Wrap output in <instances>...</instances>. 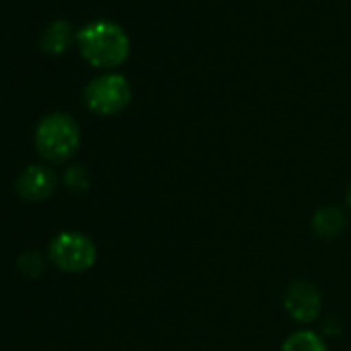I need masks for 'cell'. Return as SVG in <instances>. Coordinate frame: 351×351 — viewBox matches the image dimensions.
Returning a JSON list of instances; mask_svg holds the SVG:
<instances>
[{
    "label": "cell",
    "instance_id": "7a4b0ae2",
    "mask_svg": "<svg viewBox=\"0 0 351 351\" xmlns=\"http://www.w3.org/2000/svg\"><path fill=\"white\" fill-rule=\"evenodd\" d=\"M81 145V128L77 120L64 112L48 114L36 128V149L52 163L71 159Z\"/></svg>",
    "mask_w": 351,
    "mask_h": 351
},
{
    "label": "cell",
    "instance_id": "277c9868",
    "mask_svg": "<svg viewBox=\"0 0 351 351\" xmlns=\"http://www.w3.org/2000/svg\"><path fill=\"white\" fill-rule=\"evenodd\" d=\"M132 99V89L126 77L118 73H106L95 77L85 87V104L97 116H114L126 110Z\"/></svg>",
    "mask_w": 351,
    "mask_h": 351
},
{
    "label": "cell",
    "instance_id": "8fae6325",
    "mask_svg": "<svg viewBox=\"0 0 351 351\" xmlns=\"http://www.w3.org/2000/svg\"><path fill=\"white\" fill-rule=\"evenodd\" d=\"M66 184L71 189H77V186H87V178H85V171L81 167H75L71 171H66Z\"/></svg>",
    "mask_w": 351,
    "mask_h": 351
},
{
    "label": "cell",
    "instance_id": "6da1fadb",
    "mask_svg": "<svg viewBox=\"0 0 351 351\" xmlns=\"http://www.w3.org/2000/svg\"><path fill=\"white\" fill-rule=\"evenodd\" d=\"M79 50L83 58L97 69H116L130 54V40L126 32L114 21H93L87 23L77 34Z\"/></svg>",
    "mask_w": 351,
    "mask_h": 351
},
{
    "label": "cell",
    "instance_id": "7c38bea8",
    "mask_svg": "<svg viewBox=\"0 0 351 351\" xmlns=\"http://www.w3.org/2000/svg\"><path fill=\"white\" fill-rule=\"evenodd\" d=\"M347 205H349V209H351V184H349V189H347Z\"/></svg>",
    "mask_w": 351,
    "mask_h": 351
},
{
    "label": "cell",
    "instance_id": "ba28073f",
    "mask_svg": "<svg viewBox=\"0 0 351 351\" xmlns=\"http://www.w3.org/2000/svg\"><path fill=\"white\" fill-rule=\"evenodd\" d=\"M73 42V27L69 21H54L42 36V48L48 54H64Z\"/></svg>",
    "mask_w": 351,
    "mask_h": 351
},
{
    "label": "cell",
    "instance_id": "5b68a950",
    "mask_svg": "<svg viewBox=\"0 0 351 351\" xmlns=\"http://www.w3.org/2000/svg\"><path fill=\"white\" fill-rule=\"evenodd\" d=\"M320 291L314 283L300 279L289 283L283 295V308L285 312L300 324H310L318 318L320 314Z\"/></svg>",
    "mask_w": 351,
    "mask_h": 351
},
{
    "label": "cell",
    "instance_id": "30bf717a",
    "mask_svg": "<svg viewBox=\"0 0 351 351\" xmlns=\"http://www.w3.org/2000/svg\"><path fill=\"white\" fill-rule=\"evenodd\" d=\"M19 269L21 273H25L27 277H40L46 271V258L38 252V250H29L25 254H21L19 258Z\"/></svg>",
    "mask_w": 351,
    "mask_h": 351
},
{
    "label": "cell",
    "instance_id": "8992f818",
    "mask_svg": "<svg viewBox=\"0 0 351 351\" xmlns=\"http://www.w3.org/2000/svg\"><path fill=\"white\" fill-rule=\"evenodd\" d=\"M56 173L46 165H29L21 171L17 180V193L29 203H42L56 191Z\"/></svg>",
    "mask_w": 351,
    "mask_h": 351
},
{
    "label": "cell",
    "instance_id": "3957f363",
    "mask_svg": "<svg viewBox=\"0 0 351 351\" xmlns=\"http://www.w3.org/2000/svg\"><path fill=\"white\" fill-rule=\"evenodd\" d=\"M48 256L64 273H85L95 265L97 248L89 236L66 230L52 238Z\"/></svg>",
    "mask_w": 351,
    "mask_h": 351
},
{
    "label": "cell",
    "instance_id": "9c48e42d",
    "mask_svg": "<svg viewBox=\"0 0 351 351\" xmlns=\"http://www.w3.org/2000/svg\"><path fill=\"white\" fill-rule=\"evenodd\" d=\"M281 351H328V347L316 330L304 328V330L291 332L283 341Z\"/></svg>",
    "mask_w": 351,
    "mask_h": 351
},
{
    "label": "cell",
    "instance_id": "52a82bcc",
    "mask_svg": "<svg viewBox=\"0 0 351 351\" xmlns=\"http://www.w3.org/2000/svg\"><path fill=\"white\" fill-rule=\"evenodd\" d=\"M345 223H347V219H345V213L341 209L322 207L312 215L310 228L318 238L330 240V238H337L345 230Z\"/></svg>",
    "mask_w": 351,
    "mask_h": 351
}]
</instances>
